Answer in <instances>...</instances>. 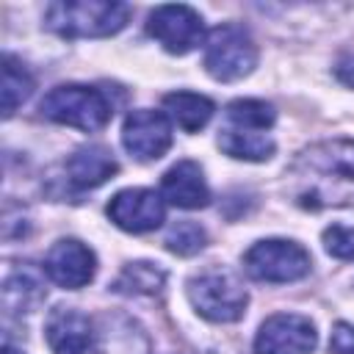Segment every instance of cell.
I'll return each instance as SVG.
<instances>
[{
    "label": "cell",
    "instance_id": "6da1fadb",
    "mask_svg": "<svg viewBox=\"0 0 354 354\" xmlns=\"http://www.w3.org/2000/svg\"><path fill=\"white\" fill-rule=\"evenodd\" d=\"M285 191L307 210L354 207V138L304 147L285 171Z\"/></svg>",
    "mask_w": 354,
    "mask_h": 354
},
{
    "label": "cell",
    "instance_id": "7a4b0ae2",
    "mask_svg": "<svg viewBox=\"0 0 354 354\" xmlns=\"http://www.w3.org/2000/svg\"><path fill=\"white\" fill-rule=\"evenodd\" d=\"M130 19V6L111 0H61L47 6L44 25L64 39L113 36Z\"/></svg>",
    "mask_w": 354,
    "mask_h": 354
},
{
    "label": "cell",
    "instance_id": "3957f363",
    "mask_svg": "<svg viewBox=\"0 0 354 354\" xmlns=\"http://www.w3.org/2000/svg\"><path fill=\"white\" fill-rule=\"evenodd\" d=\"M39 111L44 119L55 124L77 127L86 133L102 130L113 116V105L108 94L102 88L83 86V83H66V86L50 88L39 102Z\"/></svg>",
    "mask_w": 354,
    "mask_h": 354
},
{
    "label": "cell",
    "instance_id": "277c9868",
    "mask_svg": "<svg viewBox=\"0 0 354 354\" xmlns=\"http://www.w3.org/2000/svg\"><path fill=\"white\" fill-rule=\"evenodd\" d=\"M188 301L213 324H232L246 313L249 293L235 274L224 268H207L188 279Z\"/></svg>",
    "mask_w": 354,
    "mask_h": 354
},
{
    "label": "cell",
    "instance_id": "5b68a950",
    "mask_svg": "<svg viewBox=\"0 0 354 354\" xmlns=\"http://www.w3.org/2000/svg\"><path fill=\"white\" fill-rule=\"evenodd\" d=\"M257 66V47L241 25L224 22L205 36V69L221 83L246 77Z\"/></svg>",
    "mask_w": 354,
    "mask_h": 354
},
{
    "label": "cell",
    "instance_id": "8992f818",
    "mask_svg": "<svg viewBox=\"0 0 354 354\" xmlns=\"http://www.w3.org/2000/svg\"><path fill=\"white\" fill-rule=\"evenodd\" d=\"M310 252L288 238H266L246 249L243 268L257 282H296L310 274Z\"/></svg>",
    "mask_w": 354,
    "mask_h": 354
},
{
    "label": "cell",
    "instance_id": "52a82bcc",
    "mask_svg": "<svg viewBox=\"0 0 354 354\" xmlns=\"http://www.w3.org/2000/svg\"><path fill=\"white\" fill-rule=\"evenodd\" d=\"M147 33L155 41H160L166 53L185 55L205 41V22H202V14L196 8L183 6V3H171V6H158L149 14Z\"/></svg>",
    "mask_w": 354,
    "mask_h": 354
},
{
    "label": "cell",
    "instance_id": "ba28073f",
    "mask_svg": "<svg viewBox=\"0 0 354 354\" xmlns=\"http://www.w3.org/2000/svg\"><path fill=\"white\" fill-rule=\"evenodd\" d=\"M318 343L315 324L299 313L266 318L254 337V354H310Z\"/></svg>",
    "mask_w": 354,
    "mask_h": 354
},
{
    "label": "cell",
    "instance_id": "9c48e42d",
    "mask_svg": "<svg viewBox=\"0 0 354 354\" xmlns=\"http://www.w3.org/2000/svg\"><path fill=\"white\" fill-rule=\"evenodd\" d=\"M108 218L133 235L152 232L166 218V199L152 188H122L108 202Z\"/></svg>",
    "mask_w": 354,
    "mask_h": 354
},
{
    "label": "cell",
    "instance_id": "30bf717a",
    "mask_svg": "<svg viewBox=\"0 0 354 354\" xmlns=\"http://www.w3.org/2000/svg\"><path fill=\"white\" fill-rule=\"evenodd\" d=\"M122 144L136 160H158L171 147V119L163 111L138 108L122 124Z\"/></svg>",
    "mask_w": 354,
    "mask_h": 354
},
{
    "label": "cell",
    "instance_id": "8fae6325",
    "mask_svg": "<svg viewBox=\"0 0 354 354\" xmlns=\"http://www.w3.org/2000/svg\"><path fill=\"white\" fill-rule=\"evenodd\" d=\"M94 271H97L94 252L77 238H61L44 254V274L66 290H77L88 285L94 279Z\"/></svg>",
    "mask_w": 354,
    "mask_h": 354
},
{
    "label": "cell",
    "instance_id": "7c38bea8",
    "mask_svg": "<svg viewBox=\"0 0 354 354\" xmlns=\"http://www.w3.org/2000/svg\"><path fill=\"white\" fill-rule=\"evenodd\" d=\"M160 196L169 205L183 207V210L205 207L210 202V188H207V180H205L199 163H194V160L174 163L160 180Z\"/></svg>",
    "mask_w": 354,
    "mask_h": 354
},
{
    "label": "cell",
    "instance_id": "4fadbf2b",
    "mask_svg": "<svg viewBox=\"0 0 354 354\" xmlns=\"http://www.w3.org/2000/svg\"><path fill=\"white\" fill-rule=\"evenodd\" d=\"M53 354H86L91 346V321L75 307H55L44 324Z\"/></svg>",
    "mask_w": 354,
    "mask_h": 354
},
{
    "label": "cell",
    "instance_id": "5bb4252c",
    "mask_svg": "<svg viewBox=\"0 0 354 354\" xmlns=\"http://www.w3.org/2000/svg\"><path fill=\"white\" fill-rule=\"evenodd\" d=\"M116 169L119 166H116L113 155L100 144H86V147L75 149L72 158L66 160V174L77 188H97L108 177H113Z\"/></svg>",
    "mask_w": 354,
    "mask_h": 354
},
{
    "label": "cell",
    "instance_id": "9a60e30c",
    "mask_svg": "<svg viewBox=\"0 0 354 354\" xmlns=\"http://www.w3.org/2000/svg\"><path fill=\"white\" fill-rule=\"evenodd\" d=\"M218 147L230 158L252 160V163L268 160L274 155V149H277V144H274V138H271L268 130H252V127H235V124L221 127Z\"/></svg>",
    "mask_w": 354,
    "mask_h": 354
},
{
    "label": "cell",
    "instance_id": "2e32d148",
    "mask_svg": "<svg viewBox=\"0 0 354 354\" xmlns=\"http://www.w3.org/2000/svg\"><path fill=\"white\" fill-rule=\"evenodd\" d=\"M213 111H216L213 100H207L205 94H196V91H171L163 97V113L185 133L202 130L210 122Z\"/></svg>",
    "mask_w": 354,
    "mask_h": 354
},
{
    "label": "cell",
    "instance_id": "e0dca14e",
    "mask_svg": "<svg viewBox=\"0 0 354 354\" xmlns=\"http://www.w3.org/2000/svg\"><path fill=\"white\" fill-rule=\"evenodd\" d=\"M33 91V77L25 69L22 61H17L14 55H3V83H0V94H3V116L8 119Z\"/></svg>",
    "mask_w": 354,
    "mask_h": 354
},
{
    "label": "cell",
    "instance_id": "ac0fdd59",
    "mask_svg": "<svg viewBox=\"0 0 354 354\" xmlns=\"http://www.w3.org/2000/svg\"><path fill=\"white\" fill-rule=\"evenodd\" d=\"M277 122V111L266 100H232L227 105V124L252 127V130H271Z\"/></svg>",
    "mask_w": 354,
    "mask_h": 354
},
{
    "label": "cell",
    "instance_id": "d6986e66",
    "mask_svg": "<svg viewBox=\"0 0 354 354\" xmlns=\"http://www.w3.org/2000/svg\"><path fill=\"white\" fill-rule=\"evenodd\" d=\"M163 243H166L169 252L180 254V257H191V254H196V252L205 249L207 232H205L196 221H188V218H185V221H174V224L169 227Z\"/></svg>",
    "mask_w": 354,
    "mask_h": 354
},
{
    "label": "cell",
    "instance_id": "ffe728a7",
    "mask_svg": "<svg viewBox=\"0 0 354 354\" xmlns=\"http://www.w3.org/2000/svg\"><path fill=\"white\" fill-rule=\"evenodd\" d=\"M160 285H163V271L152 263H130L119 277V288L136 293H158Z\"/></svg>",
    "mask_w": 354,
    "mask_h": 354
},
{
    "label": "cell",
    "instance_id": "44dd1931",
    "mask_svg": "<svg viewBox=\"0 0 354 354\" xmlns=\"http://www.w3.org/2000/svg\"><path fill=\"white\" fill-rule=\"evenodd\" d=\"M324 249L337 260H354V227H343V224L326 227Z\"/></svg>",
    "mask_w": 354,
    "mask_h": 354
},
{
    "label": "cell",
    "instance_id": "7402d4cb",
    "mask_svg": "<svg viewBox=\"0 0 354 354\" xmlns=\"http://www.w3.org/2000/svg\"><path fill=\"white\" fill-rule=\"evenodd\" d=\"M329 351H332V354H354V326H351V324L337 321V324L332 326Z\"/></svg>",
    "mask_w": 354,
    "mask_h": 354
},
{
    "label": "cell",
    "instance_id": "603a6c76",
    "mask_svg": "<svg viewBox=\"0 0 354 354\" xmlns=\"http://www.w3.org/2000/svg\"><path fill=\"white\" fill-rule=\"evenodd\" d=\"M335 72H337V77H340L343 83H348V86H354V58H351V55H346V58H340V64L335 66Z\"/></svg>",
    "mask_w": 354,
    "mask_h": 354
},
{
    "label": "cell",
    "instance_id": "cb8c5ba5",
    "mask_svg": "<svg viewBox=\"0 0 354 354\" xmlns=\"http://www.w3.org/2000/svg\"><path fill=\"white\" fill-rule=\"evenodd\" d=\"M3 354H19V351H14V348H8V346H6V348H3Z\"/></svg>",
    "mask_w": 354,
    "mask_h": 354
}]
</instances>
